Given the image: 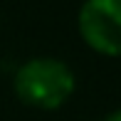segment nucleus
<instances>
[{
    "label": "nucleus",
    "mask_w": 121,
    "mask_h": 121,
    "mask_svg": "<svg viewBox=\"0 0 121 121\" xmlns=\"http://www.w3.org/2000/svg\"><path fill=\"white\" fill-rule=\"evenodd\" d=\"M77 25L94 52L121 57V0H84Z\"/></svg>",
    "instance_id": "2"
},
{
    "label": "nucleus",
    "mask_w": 121,
    "mask_h": 121,
    "mask_svg": "<svg viewBox=\"0 0 121 121\" xmlns=\"http://www.w3.org/2000/svg\"><path fill=\"white\" fill-rule=\"evenodd\" d=\"M74 72L64 62L52 57L27 59L15 72L13 89L20 101L35 109H59L74 94Z\"/></svg>",
    "instance_id": "1"
},
{
    "label": "nucleus",
    "mask_w": 121,
    "mask_h": 121,
    "mask_svg": "<svg viewBox=\"0 0 121 121\" xmlns=\"http://www.w3.org/2000/svg\"><path fill=\"white\" fill-rule=\"evenodd\" d=\"M104 121H121V109H116V111H111Z\"/></svg>",
    "instance_id": "3"
}]
</instances>
